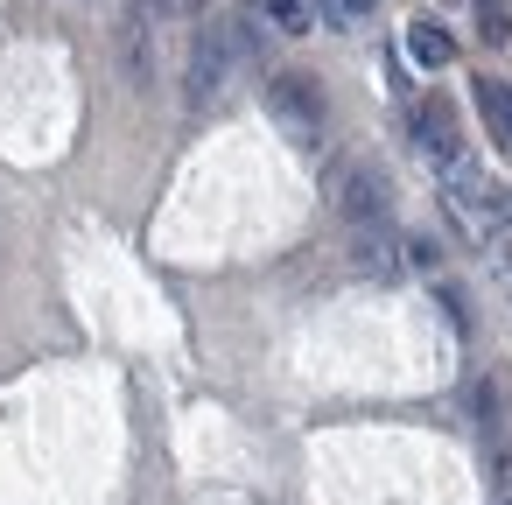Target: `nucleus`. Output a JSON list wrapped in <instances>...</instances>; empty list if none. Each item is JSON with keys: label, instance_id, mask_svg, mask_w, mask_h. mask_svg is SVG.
Wrapping results in <instances>:
<instances>
[{"label": "nucleus", "instance_id": "7", "mask_svg": "<svg viewBox=\"0 0 512 505\" xmlns=\"http://www.w3.org/2000/svg\"><path fill=\"white\" fill-rule=\"evenodd\" d=\"M407 50H414V64H428V71H442L449 57H456V36L435 22V15H421L414 29H407Z\"/></svg>", "mask_w": 512, "mask_h": 505}, {"label": "nucleus", "instance_id": "3", "mask_svg": "<svg viewBox=\"0 0 512 505\" xmlns=\"http://www.w3.org/2000/svg\"><path fill=\"white\" fill-rule=\"evenodd\" d=\"M337 218H344L351 232H365V225H386V218H393V183H386L372 162H358V169L344 176V190H337Z\"/></svg>", "mask_w": 512, "mask_h": 505}, {"label": "nucleus", "instance_id": "13", "mask_svg": "<svg viewBox=\"0 0 512 505\" xmlns=\"http://www.w3.org/2000/svg\"><path fill=\"white\" fill-rule=\"evenodd\" d=\"M316 15H323L330 29H344V22H351V8H344V0H323V8H316Z\"/></svg>", "mask_w": 512, "mask_h": 505}, {"label": "nucleus", "instance_id": "8", "mask_svg": "<svg viewBox=\"0 0 512 505\" xmlns=\"http://www.w3.org/2000/svg\"><path fill=\"white\" fill-rule=\"evenodd\" d=\"M351 253H358V267H365V274H400V253H393L386 225H365V232H351Z\"/></svg>", "mask_w": 512, "mask_h": 505}, {"label": "nucleus", "instance_id": "10", "mask_svg": "<svg viewBox=\"0 0 512 505\" xmlns=\"http://www.w3.org/2000/svg\"><path fill=\"white\" fill-rule=\"evenodd\" d=\"M477 36L484 43H512V15L498 8V0H477Z\"/></svg>", "mask_w": 512, "mask_h": 505}, {"label": "nucleus", "instance_id": "4", "mask_svg": "<svg viewBox=\"0 0 512 505\" xmlns=\"http://www.w3.org/2000/svg\"><path fill=\"white\" fill-rule=\"evenodd\" d=\"M225 71H232V36L225 29H197V43H190V106H211Z\"/></svg>", "mask_w": 512, "mask_h": 505}, {"label": "nucleus", "instance_id": "9", "mask_svg": "<svg viewBox=\"0 0 512 505\" xmlns=\"http://www.w3.org/2000/svg\"><path fill=\"white\" fill-rule=\"evenodd\" d=\"M477 113L491 120L498 148H512V85H498V78H477Z\"/></svg>", "mask_w": 512, "mask_h": 505}, {"label": "nucleus", "instance_id": "11", "mask_svg": "<svg viewBox=\"0 0 512 505\" xmlns=\"http://www.w3.org/2000/svg\"><path fill=\"white\" fill-rule=\"evenodd\" d=\"M148 8H155L162 22H197V15H204V0H148Z\"/></svg>", "mask_w": 512, "mask_h": 505}, {"label": "nucleus", "instance_id": "12", "mask_svg": "<svg viewBox=\"0 0 512 505\" xmlns=\"http://www.w3.org/2000/svg\"><path fill=\"white\" fill-rule=\"evenodd\" d=\"M407 260H414V267H442V246H435V239H407Z\"/></svg>", "mask_w": 512, "mask_h": 505}, {"label": "nucleus", "instance_id": "5", "mask_svg": "<svg viewBox=\"0 0 512 505\" xmlns=\"http://www.w3.org/2000/svg\"><path fill=\"white\" fill-rule=\"evenodd\" d=\"M414 134H421V148H428L435 162H456V155H463V120H456V106H449L442 92L414 106Z\"/></svg>", "mask_w": 512, "mask_h": 505}, {"label": "nucleus", "instance_id": "15", "mask_svg": "<svg viewBox=\"0 0 512 505\" xmlns=\"http://www.w3.org/2000/svg\"><path fill=\"white\" fill-rule=\"evenodd\" d=\"M505 505H512V498H505Z\"/></svg>", "mask_w": 512, "mask_h": 505}, {"label": "nucleus", "instance_id": "6", "mask_svg": "<svg viewBox=\"0 0 512 505\" xmlns=\"http://www.w3.org/2000/svg\"><path fill=\"white\" fill-rule=\"evenodd\" d=\"M246 8H253V22L274 29V36H309V29H316V8H309V0H246Z\"/></svg>", "mask_w": 512, "mask_h": 505}, {"label": "nucleus", "instance_id": "1", "mask_svg": "<svg viewBox=\"0 0 512 505\" xmlns=\"http://www.w3.org/2000/svg\"><path fill=\"white\" fill-rule=\"evenodd\" d=\"M267 113L295 148H323V92L302 71H274L267 78Z\"/></svg>", "mask_w": 512, "mask_h": 505}, {"label": "nucleus", "instance_id": "14", "mask_svg": "<svg viewBox=\"0 0 512 505\" xmlns=\"http://www.w3.org/2000/svg\"><path fill=\"white\" fill-rule=\"evenodd\" d=\"M344 8H351V15H365V8H379V0H344Z\"/></svg>", "mask_w": 512, "mask_h": 505}, {"label": "nucleus", "instance_id": "2", "mask_svg": "<svg viewBox=\"0 0 512 505\" xmlns=\"http://www.w3.org/2000/svg\"><path fill=\"white\" fill-rule=\"evenodd\" d=\"M155 36H162V29H155V8H148V0H127L113 43H120V64H127V85H134V92H155V78H162Z\"/></svg>", "mask_w": 512, "mask_h": 505}]
</instances>
